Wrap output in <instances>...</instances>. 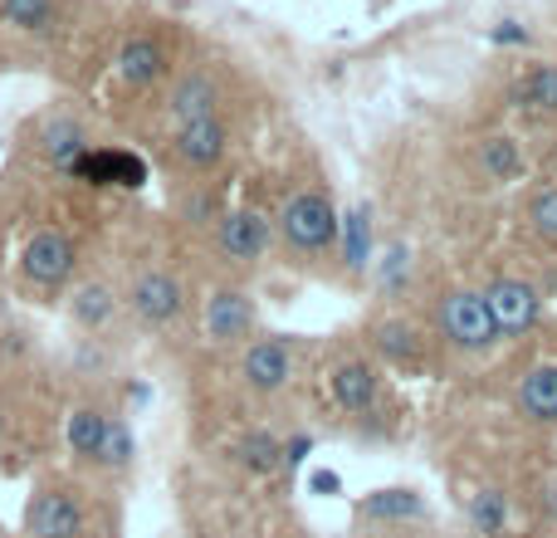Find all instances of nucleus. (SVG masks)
I'll return each mask as SVG.
<instances>
[{
  "label": "nucleus",
  "mask_w": 557,
  "mask_h": 538,
  "mask_svg": "<svg viewBox=\"0 0 557 538\" xmlns=\"http://www.w3.org/2000/svg\"><path fill=\"white\" fill-rule=\"evenodd\" d=\"M465 519H470V529L480 538H499L504 524H509V500H504L499 490H480L465 504Z\"/></svg>",
  "instance_id": "obj_22"
},
{
  "label": "nucleus",
  "mask_w": 557,
  "mask_h": 538,
  "mask_svg": "<svg viewBox=\"0 0 557 538\" xmlns=\"http://www.w3.org/2000/svg\"><path fill=\"white\" fill-rule=\"evenodd\" d=\"M117 314V289L103 284V279H84V284L69 294V318H74L84 333H98V328H108Z\"/></svg>",
  "instance_id": "obj_18"
},
{
  "label": "nucleus",
  "mask_w": 557,
  "mask_h": 538,
  "mask_svg": "<svg viewBox=\"0 0 557 538\" xmlns=\"http://www.w3.org/2000/svg\"><path fill=\"white\" fill-rule=\"evenodd\" d=\"M133 431H127V421L123 416H108V431H103V445H98V461L94 465H103V470H127L133 465Z\"/></svg>",
  "instance_id": "obj_27"
},
{
  "label": "nucleus",
  "mask_w": 557,
  "mask_h": 538,
  "mask_svg": "<svg viewBox=\"0 0 557 538\" xmlns=\"http://www.w3.org/2000/svg\"><path fill=\"white\" fill-rule=\"evenodd\" d=\"M74 176H84L88 186H143L147 167L127 152H84L74 162Z\"/></svg>",
  "instance_id": "obj_17"
},
{
  "label": "nucleus",
  "mask_w": 557,
  "mask_h": 538,
  "mask_svg": "<svg viewBox=\"0 0 557 538\" xmlns=\"http://www.w3.org/2000/svg\"><path fill=\"white\" fill-rule=\"evenodd\" d=\"M88 529V510L84 494L74 485H39L25 504V538H84Z\"/></svg>",
  "instance_id": "obj_3"
},
{
  "label": "nucleus",
  "mask_w": 557,
  "mask_h": 538,
  "mask_svg": "<svg viewBox=\"0 0 557 538\" xmlns=\"http://www.w3.org/2000/svg\"><path fill=\"white\" fill-rule=\"evenodd\" d=\"M529 231H533V241H539L543 250L557 255V182L539 186V192L529 196Z\"/></svg>",
  "instance_id": "obj_26"
},
{
  "label": "nucleus",
  "mask_w": 557,
  "mask_h": 538,
  "mask_svg": "<svg viewBox=\"0 0 557 538\" xmlns=\"http://www.w3.org/2000/svg\"><path fill=\"white\" fill-rule=\"evenodd\" d=\"M425 500L416 490H376L372 500H362V519H421Z\"/></svg>",
  "instance_id": "obj_25"
},
{
  "label": "nucleus",
  "mask_w": 557,
  "mask_h": 538,
  "mask_svg": "<svg viewBox=\"0 0 557 538\" xmlns=\"http://www.w3.org/2000/svg\"><path fill=\"white\" fill-rule=\"evenodd\" d=\"M509 98L529 113H557V64H533L523 78H513Z\"/></svg>",
  "instance_id": "obj_21"
},
{
  "label": "nucleus",
  "mask_w": 557,
  "mask_h": 538,
  "mask_svg": "<svg viewBox=\"0 0 557 538\" xmlns=\"http://www.w3.org/2000/svg\"><path fill=\"white\" fill-rule=\"evenodd\" d=\"M54 0H0V20L10 29H25V35H45L54 29Z\"/></svg>",
  "instance_id": "obj_24"
},
{
  "label": "nucleus",
  "mask_w": 557,
  "mask_h": 538,
  "mask_svg": "<svg viewBox=\"0 0 557 538\" xmlns=\"http://www.w3.org/2000/svg\"><path fill=\"white\" fill-rule=\"evenodd\" d=\"M172 59H166V45L157 35H127L117 45V59H113V74L123 78L127 88H152L166 78Z\"/></svg>",
  "instance_id": "obj_11"
},
{
  "label": "nucleus",
  "mask_w": 557,
  "mask_h": 538,
  "mask_svg": "<svg viewBox=\"0 0 557 538\" xmlns=\"http://www.w3.org/2000/svg\"><path fill=\"white\" fill-rule=\"evenodd\" d=\"M0 426H5V406H0Z\"/></svg>",
  "instance_id": "obj_30"
},
{
  "label": "nucleus",
  "mask_w": 557,
  "mask_h": 538,
  "mask_svg": "<svg viewBox=\"0 0 557 538\" xmlns=\"http://www.w3.org/2000/svg\"><path fill=\"white\" fill-rule=\"evenodd\" d=\"M474 162H480L484 182H494V186H509V182H519V176L529 172V157H523V147L513 143L509 133L480 137V143H474Z\"/></svg>",
  "instance_id": "obj_16"
},
{
  "label": "nucleus",
  "mask_w": 557,
  "mask_h": 538,
  "mask_svg": "<svg viewBox=\"0 0 557 538\" xmlns=\"http://www.w3.org/2000/svg\"><path fill=\"white\" fill-rule=\"evenodd\" d=\"M431 323L435 338L455 353H490L499 343V323H494L480 289H441L431 304Z\"/></svg>",
  "instance_id": "obj_1"
},
{
  "label": "nucleus",
  "mask_w": 557,
  "mask_h": 538,
  "mask_svg": "<svg viewBox=\"0 0 557 538\" xmlns=\"http://www.w3.org/2000/svg\"><path fill=\"white\" fill-rule=\"evenodd\" d=\"M274 245V221L255 206H240V211H225L221 225H215V250L231 265H260Z\"/></svg>",
  "instance_id": "obj_7"
},
{
  "label": "nucleus",
  "mask_w": 557,
  "mask_h": 538,
  "mask_svg": "<svg viewBox=\"0 0 557 538\" xmlns=\"http://www.w3.org/2000/svg\"><path fill=\"white\" fill-rule=\"evenodd\" d=\"M166 113L176 123H201V118H221V84H215L206 69H191L172 84L166 94Z\"/></svg>",
  "instance_id": "obj_13"
},
{
  "label": "nucleus",
  "mask_w": 557,
  "mask_h": 538,
  "mask_svg": "<svg viewBox=\"0 0 557 538\" xmlns=\"http://www.w3.org/2000/svg\"><path fill=\"white\" fill-rule=\"evenodd\" d=\"M278 241H284V250L294 255H327L337 245V231H343V221H337V206L327 192H318V186H304V192H294L284 206H278Z\"/></svg>",
  "instance_id": "obj_2"
},
{
  "label": "nucleus",
  "mask_w": 557,
  "mask_h": 538,
  "mask_svg": "<svg viewBox=\"0 0 557 538\" xmlns=\"http://www.w3.org/2000/svg\"><path fill=\"white\" fill-rule=\"evenodd\" d=\"M255 333V298L245 289H215L206 298V338L215 347H235Z\"/></svg>",
  "instance_id": "obj_10"
},
{
  "label": "nucleus",
  "mask_w": 557,
  "mask_h": 538,
  "mask_svg": "<svg viewBox=\"0 0 557 538\" xmlns=\"http://www.w3.org/2000/svg\"><path fill=\"white\" fill-rule=\"evenodd\" d=\"M103 431H108V412L94 402H78L64 421V441H69V455L74 461H98V445H103Z\"/></svg>",
  "instance_id": "obj_20"
},
{
  "label": "nucleus",
  "mask_w": 557,
  "mask_h": 538,
  "mask_svg": "<svg viewBox=\"0 0 557 538\" xmlns=\"http://www.w3.org/2000/svg\"><path fill=\"white\" fill-rule=\"evenodd\" d=\"M74 265H78V245L59 225H39L25 241V250H20V274L35 289H64L74 279Z\"/></svg>",
  "instance_id": "obj_5"
},
{
  "label": "nucleus",
  "mask_w": 557,
  "mask_h": 538,
  "mask_svg": "<svg viewBox=\"0 0 557 538\" xmlns=\"http://www.w3.org/2000/svg\"><path fill=\"white\" fill-rule=\"evenodd\" d=\"M39 152H45V162H54L59 172H74V162L88 152V127L78 123L74 113L45 118V127H39Z\"/></svg>",
  "instance_id": "obj_15"
},
{
  "label": "nucleus",
  "mask_w": 557,
  "mask_h": 538,
  "mask_svg": "<svg viewBox=\"0 0 557 538\" xmlns=\"http://www.w3.org/2000/svg\"><path fill=\"white\" fill-rule=\"evenodd\" d=\"M313 490H318V494H337V475H333V470H318V475H313Z\"/></svg>",
  "instance_id": "obj_29"
},
{
  "label": "nucleus",
  "mask_w": 557,
  "mask_h": 538,
  "mask_svg": "<svg viewBox=\"0 0 557 538\" xmlns=\"http://www.w3.org/2000/svg\"><path fill=\"white\" fill-rule=\"evenodd\" d=\"M231 152V127L225 118H201V123H176L172 133V157L186 172H211Z\"/></svg>",
  "instance_id": "obj_8"
},
{
  "label": "nucleus",
  "mask_w": 557,
  "mask_h": 538,
  "mask_svg": "<svg viewBox=\"0 0 557 538\" xmlns=\"http://www.w3.org/2000/svg\"><path fill=\"white\" fill-rule=\"evenodd\" d=\"M484 304H490L494 323H499V338H523L543 323V294L533 279L523 274H494L490 284L480 289Z\"/></svg>",
  "instance_id": "obj_4"
},
{
  "label": "nucleus",
  "mask_w": 557,
  "mask_h": 538,
  "mask_svg": "<svg viewBox=\"0 0 557 538\" xmlns=\"http://www.w3.org/2000/svg\"><path fill=\"white\" fill-rule=\"evenodd\" d=\"M519 412L533 426H557V363H539L519 382Z\"/></svg>",
  "instance_id": "obj_19"
},
{
  "label": "nucleus",
  "mask_w": 557,
  "mask_h": 538,
  "mask_svg": "<svg viewBox=\"0 0 557 538\" xmlns=\"http://www.w3.org/2000/svg\"><path fill=\"white\" fill-rule=\"evenodd\" d=\"M343 255H347V269H362L367 255H372V211L367 206H357L352 216L343 221Z\"/></svg>",
  "instance_id": "obj_28"
},
{
  "label": "nucleus",
  "mask_w": 557,
  "mask_h": 538,
  "mask_svg": "<svg viewBox=\"0 0 557 538\" xmlns=\"http://www.w3.org/2000/svg\"><path fill=\"white\" fill-rule=\"evenodd\" d=\"M372 347H376V353H382L392 367H406V372H425V363H431L421 328L406 323V318H386V323H376V328H372Z\"/></svg>",
  "instance_id": "obj_14"
},
{
  "label": "nucleus",
  "mask_w": 557,
  "mask_h": 538,
  "mask_svg": "<svg viewBox=\"0 0 557 538\" xmlns=\"http://www.w3.org/2000/svg\"><path fill=\"white\" fill-rule=\"evenodd\" d=\"M127 308L147 328H172L186 314V284L172 269H143L133 279V289H127Z\"/></svg>",
  "instance_id": "obj_6"
},
{
  "label": "nucleus",
  "mask_w": 557,
  "mask_h": 538,
  "mask_svg": "<svg viewBox=\"0 0 557 538\" xmlns=\"http://www.w3.org/2000/svg\"><path fill=\"white\" fill-rule=\"evenodd\" d=\"M333 402L343 406L347 416H367L376 402H382V372H376L367 357H347V363L333 367Z\"/></svg>",
  "instance_id": "obj_12"
},
{
  "label": "nucleus",
  "mask_w": 557,
  "mask_h": 538,
  "mask_svg": "<svg viewBox=\"0 0 557 538\" xmlns=\"http://www.w3.org/2000/svg\"><path fill=\"white\" fill-rule=\"evenodd\" d=\"M235 461H240L250 475H274L278 465H284V445H278L270 431H250V436H240V445H235Z\"/></svg>",
  "instance_id": "obj_23"
},
{
  "label": "nucleus",
  "mask_w": 557,
  "mask_h": 538,
  "mask_svg": "<svg viewBox=\"0 0 557 538\" xmlns=\"http://www.w3.org/2000/svg\"><path fill=\"white\" fill-rule=\"evenodd\" d=\"M240 377H245V387L260 396L284 392L288 377H294V353H288V343L284 338H255V343H245Z\"/></svg>",
  "instance_id": "obj_9"
}]
</instances>
